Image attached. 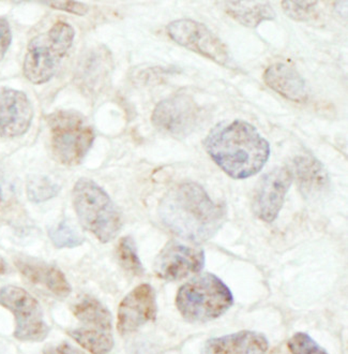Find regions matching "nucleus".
<instances>
[{"label":"nucleus","mask_w":348,"mask_h":354,"mask_svg":"<svg viewBox=\"0 0 348 354\" xmlns=\"http://www.w3.org/2000/svg\"><path fill=\"white\" fill-rule=\"evenodd\" d=\"M118 260L122 268L132 275L142 276L144 274L143 264L139 260L135 242L131 236L122 237L117 248Z\"/></svg>","instance_id":"4be33fe9"},{"label":"nucleus","mask_w":348,"mask_h":354,"mask_svg":"<svg viewBox=\"0 0 348 354\" xmlns=\"http://www.w3.org/2000/svg\"><path fill=\"white\" fill-rule=\"evenodd\" d=\"M15 266L30 283L46 288L56 297H67L71 293L67 278L56 266L31 259H19Z\"/></svg>","instance_id":"f3484780"},{"label":"nucleus","mask_w":348,"mask_h":354,"mask_svg":"<svg viewBox=\"0 0 348 354\" xmlns=\"http://www.w3.org/2000/svg\"><path fill=\"white\" fill-rule=\"evenodd\" d=\"M266 84L284 98L302 103L308 100V85L298 70L289 64L277 62L270 66L264 75Z\"/></svg>","instance_id":"2eb2a0df"},{"label":"nucleus","mask_w":348,"mask_h":354,"mask_svg":"<svg viewBox=\"0 0 348 354\" xmlns=\"http://www.w3.org/2000/svg\"><path fill=\"white\" fill-rule=\"evenodd\" d=\"M205 266L203 249L177 241L167 243L155 259V273L161 279L176 281L200 273Z\"/></svg>","instance_id":"9d476101"},{"label":"nucleus","mask_w":348,"mask_h":354,"mask_svg":"<svg viewBox=\"0 0 348 354\" xmlns=\"http://www.w3.org/2000/svg\"><path fill=\"white\" fill-rule=\"evenodd\" d=\"M291 354H328L311 336L305 333H297L287 342Z\"/></svg>","instance_id":"b1692460"},{"label":"nucleus","mask_w":348,"mask_h":354,"mask_svg":"<svg viewBox=\"0 0 348 354\" xmlns=\"http://www.w3.org/2000/svg\"><path fill=\"white\" fill-rule=\"evenodd\" d=\"M72 311L81 322L86 324L87 328L113 333L112 315L98 299L90 297H81L72 307Z\"/></svg>","instance_id":"6ab92c4d"},{"label":"nucleus","mask_w":348,"mask_h":354,"mask_svg":"<svg viewBox=\"0 0 348 354\" xmlns=\"http://www.w3.org/2000/svg\"><path fill=\"white\" fill-rule=\"evenodd\" d=\"M157 299L151 285L136 287L126 295L118 309L117 328L122 335H128L157 317Z\"/></svg>","instance_id":"f8f14e48"},{"label":"nucleus","mask_w":348,"mask_h":354,"mask_svg":"<svg viewBox=\"0 0 348 354\" xmlns=\"http://www.w3.org/2000/svg\"><path fill=\"white\" fill-rule=\"evenodd\" d=\"M293 183L289 167L273 169L262 177L253 196L252 211L265 223L277 219Z\"/></svg>","instance_id":"9b49d317"},{"label":"nucleus","mask_w":348,"mask_h":354,"mask_svg":"<svg viewBox=\"0 0 348 354\" xmlns=\"http://www.w3.org/2000/svg\"><path fill=\"white\" fill-rule=\"evenodd\" d=\"M318 5V1H283L282 8L291 19L305 22L314 17Z\"/></svg>","instance_id":"393cba45"},{"label":"nucleus","mask_w":348,"mask_h":354,"mask_svg":"<svg viewBox=\"0 0 348 354\" xmlns=\"http://www.w3.org/2000/svg\"><path fill=\"white\" fill-rule=\"evenodd\" d=\"M75 36L71 25L58 22L46 34L32 39L24 60L27 80L38 85L50 81L71 48Z\"/></svg>","instance_id":"39448f33"},{"label":"nucleus","mask_w":348,"mask_h":354,"mask_svg":"<svg viewBox=\"0 0 348 354\" xmlns=\"http://www.w3.org/2000/svg\"><path fill=\"white\" fill-rule=\"evenodd\" d=\"M46 5L54 9L62 10L66 12L73 13V15H85L88 12V6L77 1H46Z\"/></svg>","instance_id":"a878e982"},{"label":"nucleus","mask_w":348,"mask_h":354,"mask_svg":"<svg viewBox=\"0 0 348 354\" xmlns=\"http://www.w3.org/2000/svg\"><path fill=\"white\" fill-rule=\"evenodd\" d=\"M9 272V268H8V264L6 263L5 260H3L1 257H0V275H5Z\"/></svg>","instance_id":"c85d7f7f"},{"label":"nucleus","mask_w":348,"mask_h":354,"mask_svg":"<svg viewBox=\"0 0 348 354\" xmlns=\"http://www.w3.org/2000/svg\"><path fill=\"white\" fill-rule=\"evenodd\" d=\"M0 305L15 317L14 337L22 342H42L50 328L44 318L39 301L26 290L14 286L0 289Z\"/></svg>","instance_id":"0eeeda50"},{"label":"nucleus","mask_w":348,"mask_h":354,"mask_svg":"<svg viewBox=\"0 0 348 354\" xmlns=\"http://www.w3.org/2000/svg\"><path fill=\"white\" fill-rule=\"evenodd\" d=\"M79 346L93 354H108L114 347L113 333L91 328H77L68 332Z\"/></svg>","instance_id":"aec40b11"},{"label":"nucleus","mask_w":348,"mask_h":354,"mask_svg":"<svg viewBox=\"0 0 348 354\" xmlns=\"http://www.w3.org/2000/svg\"><path fill=\"white\" fill-rule=\"evenodd\" d=\"M48 124L55 158L67 167L79 165L95 141L86 118L75 111H57L48 116Z\"/></svg>","instance_id":"423d86ee"},{"label":"nucleus","mask_w":348,"mask_h":354,"mask_svg":"<svg viewBox=\"0 0 348 354\" xmlns=\"http://www.w3.org/2000/svg\"><path fill=\"white\" fill-rule=\"evenodd\" d=\"M269 342L260 333L242 330L206 342L203 354H265Z\"/></svg>","instance_id":"dca6fc26"},{"label":"nucleus","mask_w":348,"mask_h":354,"mask_svg":"<svg viewBox=\"0 0 348 354\" xmlns=\"http://www.w3.org/2000/svg\"><path fill=\"white\" fill-rule=\"evenodd\" d=\"M234 297L229 288L218 276L203 273L195 276L178 290L176 306L188 322L215 320L231 308Z\"/></svg>","instance_id":"7ed1b4c3"},{"label":"nucleus","mask_w":348,"mask_h":354,"mask_svg":"<svg viewBox=\"0 0 348 354\" xmlns=\"http://www.w3.org/2000/svg\"><path fill=\"white\" fill-rule=\"evenodd\" d=\"M163 225L193 244L213 239L224 225L226 209L210 198L203 187L196 183H182L173 187L159 205Z\"/></svg>","instance_id":"f257e3e1"},{"label":"nucleus","mask_w":348,"mask_h":354,"mask_svg":"<svg viewBox=\"0 0 348 354\" xmlns=\"http://www.w3.org/2000/svg\"><path fill=\"white\" fill-rule=\"evenodd\" d=\"M48 236L57 248H75L84 243L83 237L65 221L50 227Z\"/></svg>","instance_id":"5701e85b"},{"label":"nucleus","mask_w":348,"mask_h":354,"mask_svg":"<svg viewBox=\"0 0 348 354\" xmlns=\"http://www.w3.org/2000/svg\"><path fill=\"white\" fill-rule=\"evenodd\" d=\"M60 187L44 175H37L27 183V196L31 202L40 203L48 201L57 196Z\"/></svg>","instance_id":"412c9836"},{"label":"nucleus","mask_w":348,"mask_h":354,"mask_svg":"<svg viewBox=\"0 0 348 354\" xmlns=\"http://www.w3.org/2000/svg\"><path fill=\"white\" fill-rule=\"evenodd\" d=\"M225 12L237 22L250 28H256L265 21L276 19V13L268 3L258 1H224Z\"/></svg>","instance_id":"a211bd4d"},{"label":"nucleus","mask_w":348,"mask_h":354,"mask_svg":"<svg viewBox=\"0 0 348 354\" xmlns=\"http://www.w3.org/2000/svg\"><path fill=\"white\" fill-rule=\"evenodd\" d=\"M0 196H1V192H0Z\"/></svg>","instance_id":"c756f323"},{"label":"nucleus","mask_w":348,"mask_h":354,"mask_svg":"<svg viewBox=\"0 0 348 354\" xmlns=\"http://www.w3.org/2000/svg\"><path fill=\"white\" fill-rule=\"evenodd\" d=\"M204 145L218 167L235 180L258 174L270 157L267 140L244 120L219 122L210 130Z\"/></svg>","instance_id":"f03ea898"},{"label":"nucleus","mask_w":348,"mask_h":354,"mask_svg":"<svg viewBox=\"0 0 348 354\" xmlns=\"http://www.w3.org/2000/svg\"><path fill=\"white\" fill-rule=\"evenodd\" d=\"M289 169L293 180H296L299 190L305 199H318L329 189V175L324 165L314 156L308 153L297 156Z\"/></svg>","instance_id":"4468645a"},{"label":"nucleus","mask_w":348,"mask_h":354,"mask_svg":"<svg viewBox=\"0 0 348 354\" xmlns=\"http://www.w3.org/2000/svg\"><path fill=\"white\" fill-rule=\"evenodd\" d=\"M32 118L34 109L26 93L0 89V137H21L28 131Z\"/></svg>","instance_id":"ddd939ff"},{"label":"nucleus","mask_w":348,"mask_h":354,"mask_svg":"<svg viewBox=\"0 0 348 354\" xmlns=\"http://www.w3.org/2000/svg\"><path fill=\"white\" fill-rule=\"evenodd\" d=\"M203 118L197 102L186 93H177L157 103L153 110V126L162 133L184 139L195 131Z\"/></svg>","instance_id":"6e6552de"},{"label":"nucleus","mask_w":348,"mask_h":354,"mask_svg":"<svg viewBox=\"0 0 348 354\" xmlns=\"http://www.w3.org/2000/svg\"><path fill=\"white\" fill-rule=\"evenodd\" d=\"M12 41L11 27L7 19H0V62L5 57Z\"/></svg>","instance_id":"bb28decb"},{"label":"nucleus","mask_w":348,"mask_h":354,"mask_svg":"<svg viewBox=\"0 0 348 354\" xmlns=\"http://www.w3.org/2000/svg\"><path fill=\"white\" fill-rule=\"evenodd\" d=\"M44 354H86L84 353L77 348L72 347L71 345L67 344V342H62L60 345L57 346H48L44 349Z\"/></svg>","instance_id":"cd10ccee"},{"label":"nucleus","mask_w":348,"mask_h":354,"mask_svg":"<svg viewBox=\"0 0 348 354\" xmlns=\"http://www.w3.org/2000/svg\"><path fill=\"white\" fill-rule=\"evenodd\" d=\"M167 34L179 46L209 58L221 66H229L231 55L222 40L203 23L194 19H177L167 25Z\"/></svg>","instance_id":"1a4fd4ad"},{"label":"nucleus","mask_w":348,"mask_h":354,"mask_svg":"<svg viewBox=\"0 0 348 354\" xmlns=\"http://www.w3.org/2000/svg\"><path fill=\"white\" fill-rule=\"evenodd\" d=\"M73 206L79 223L102 243H108L122 230L117 206L100 186L88 178L77 180L73 188Z\"/></svg>","instance_id":"20e7f679"}]
</instances>
